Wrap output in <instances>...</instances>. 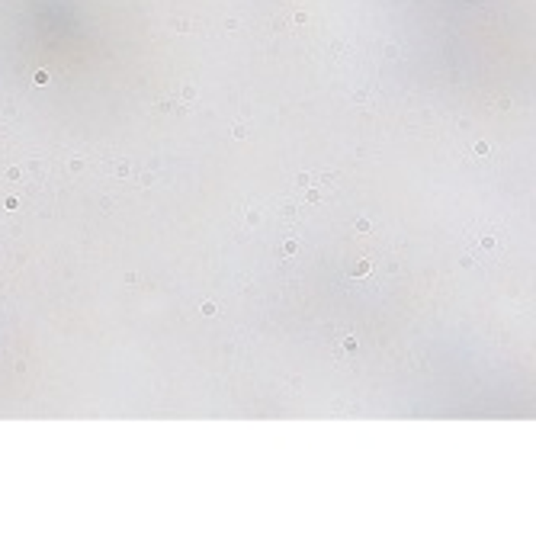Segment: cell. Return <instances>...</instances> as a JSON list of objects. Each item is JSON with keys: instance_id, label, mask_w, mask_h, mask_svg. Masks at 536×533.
I'll list each match as a JSON object with an SVG mask.
<instances>
[{"instance_id": "obj_1", "label": "cell", "mask_w": 536, "mask_h": 533, "mask_svg": "<svg viewBox=\"0 0 536 533\" xmlns=\"http://www.w3.org/2000/svg\"><path fill=\"white\" fill-rule=\"evenodd\" d=\"M469 244H472V257H466L462 263H475V260H501L504 257V248H508V238H504L501 229H485V231H475L469 235Z\"/></svg>"}, {"instance_id": "obj_2", "label": "cell", "mask_w": 536, "mask_h": 533, "mask_svg": "<svg viewBox=\"0 0 536 533\" xmlns=\"http://www.w3.org/2000/svg\"><path fill=\"white\" fill-rule=\"evenodd\" d=\"M369 270H373V263H369V260H363L360 267H356V270H354V277H366Z\"/></svg>"}, {"instance_id": "obj_3", "label": "cell", "mask_w": 536, "mask_h": 533, "mask_svg": "<svg viewBox=\"0 0 536 533\" xmlns=\"http://www.w3.org/2000/svg\"><path fill=\"white\" fill-rule=\"evenodd\" d=\"M296 183H299V187H308V183H312V173H296Z\"/></svg>"}, {"instance_id": "obj_4", "label": "cell", "mask_w": 536, "mask_h": 533, "mask_svg": "<svg viewBox=\"0 0 536 533\" xmlns=\"http://www.w3.org/2000/svg\"><path fill=\"white\" fill-rule=\"evenodd\" d=\"M219 312V309H216V305H212V302H202V315H209V319H212V315H216Z\"/></svg>"}, {"instance_id": "obj_5", "label": "cell", "mask_w": 536, "mask_h": 533, "mask_svg": "<svg viewBox=\"0 0 536 533\" xmlns=\"http://www.w3.org/2000/svg\"><path fill=\"white\" fill-rule=\"evenodd\" d=\"M373 225H369V219H356V231H369Z\"/></svg>"}, {"instance_id": "obj_6", "label": "cell", "mask_w": 536, "mask_h": 533, "mask_svg": "<svg viewBox=\"0 0 536 533\" xmlns=\"http://www.w3.org/2000/svg\"><path fill=\"white\" fill-rule=\"evenodd\" d=\"M29 171H45V161H29Z\"/></svg>"}, {"instance_id": "obj_7", "label": "cell", "mask_w": 536, "mask_h": 533, "mask_svg": "<svg viewBox=\"0 0 536 533\" xmlns=\"http://www.w3.org/2000/svg\"><path fill=\"white\" fill-rule=\"evenodd\" d=\"M116 173H119V177H129V164H126V161H122V164H116Z\"/></svg>"}, {"instance_id": "obj_8", "label": "cell", "mask_w": 536, "mask_h": 533, "mask_svg": "<svg viewBox=\"0 0 536 533\" xmlns=\"http://www.w3.org/2000/svg\"><path fill=\"white\" fill-rule=\"evenodd\" d=\"M35 84H49V74H45V71H35Z\"/></svg>"}]
</instances>
